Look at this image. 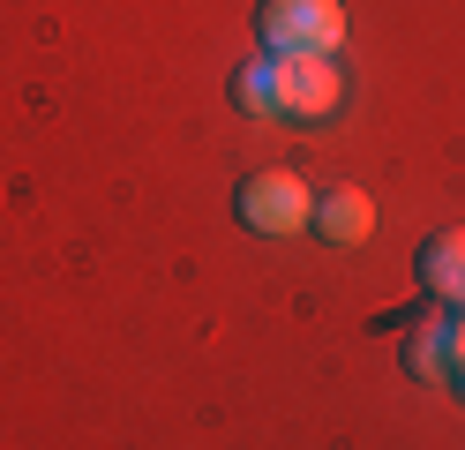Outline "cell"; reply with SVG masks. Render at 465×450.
<instances>
[{
	"label": "cell",
	"mask_w": 465,
	"mask_h": 450,
	"mask_svg": "<svg viewBox=\"0 0 465 450\" xmlns=\"http://www.w3.org/2000/svg\"><path fill=\"white\" fill-rule=\"evenodd\" d=\"M405 368H413L420 383H435V375H450V315H443V308L413 323V338H405Z\"/></svg>",
	"instance_id": "8992f818"
},
{
	"label": "cell",
	"mask_w": 465,
	"mask_h": 450,
	"mask_svg": "<svg viewBox=\"0 0 465 450\" xmlns=\"http://www.w3.org/2000/svg\"><path fill=\"white\" fill-rule=\"evenodd\" d=\"M338 98H345L338 60H315V53L271 60V113H285V120H331Z\"/></svg>",
	"instance_id": "3957f363"
},
{
	"label": "cell",
	"mask_w": 465,
	"mask_h": 450,
	"mask_svg": "<svg viewBox=\"0 0 465 450\" xmlns=\"http://www.w3.org/2000/svg\"><path fill=\"white\" fill-rule=\"evenodd\" d=\"M232 105L241 113H271V53H255L232 68Z\"/></svg>",
	"instance_id": "52a82bcc"
},
{
	"label": "cell",
	"mask_w": 465,
	"mask_h": 450,
	"mask_svg": "<svg viewBox=\"0 0 465 450\" xmlns=\"http://www.w3.org/2000/svg\"><path fill=\"white\" fill-rule=\"evenodd\" d=\"M450 383L465 390V315H450Z\"/></svg>",
	"instance_id": "ba28073f"
},
{
	"label": "cell",
	"mask_w": 465,
	"mask_h": 450,
	"mask_svg": "<svg viewBox=\"0 0 465 450\" xmlns=\"http://www.w3.org/2000/svg\"><path fill=\"white\" fill-rule=\"evenodd\" d=\"M255 38H263L271 60H293V53L338 60L345 8H338V0H263V8H255Z\"/></svg>",
	"instance_id": "6da1fadb"
},
{
	"label": "cell",
	"mask_w": 465,
	"mask_h": 450,
	"mask_svg": "<svg viewBox=\"0 0 465 450\" xmlns=\"http://www.w3.org/2000/svg\"><path fill=\"white\" fill-rule=\"evenodd\" d=\"M308 225L323 233L331 248H361V240L375 233V203L361 188H331V195H315V218Z\"/></svg>",
	"instance_id": "277c9868"
},
{
	"label": "cell",
	"mask_w": 465,
	"mask_h": 450,
	"mask_svg": "<svg viewBox=\"0 0 465 450\" xmlns=\"http://www.w3.org/2000/svg\"><path fill=\"white\" fill-rule=\"evenodd\" d=\"M232 203H241V225L263 233V240H285V233H301L315 218V195H308L301 173H248Z\"/></svg>",
	"instance_id": "7a4b0ae2"
},
{
	"label": "cell",
	"mask_w": 465,
	"mask_h": 450,
	"mask_svg": "<svg viewBox=\"0 0 465 450\" xmlns=\"http://www.w3.org/2000/svg\"><path fill=\"white\" fill-rule=\"evenodd\" d=\"M420 278H428V293H435V300L465 308V225L428 233V248H420Z\"/></svg>",
	"instance_id": "5b68a950"
}]
</instances>
